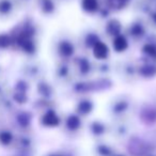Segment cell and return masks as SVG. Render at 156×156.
Instances as JSON below:
<instances>
[{
  "label": "cell",
  "mask_w": 156,
  "mask_h": 156,
  "mask_svg": "<svg viewBox=\"0 0 156 156\" xmlns=\"http://www.w3.org/2000/svg\"><path fill=\"white\" fill-rule=\"evenodd\" d=\"M107 54H108V49H107V47L103 43L96 44L95 48H94V55H95V57H98V58H100V59H103L107 56Z\"/></svg>",
  "instance_id": "obj_1"
},
{
  "label": "cell",
  "mask_w": 156,
  "mask_h": 156,
  "mask_svg": "<svg viewBox=\"0 0 156 156\" xmlns=\"http://www.w3.org/2000/svg\"><path fill=\"white\" fill-rule=\"evenodd\" d=\"M58 118L57 115H55L54 112H48L44 115V119H43V122L45 125H48V126H54V125H57L58 124Z\"/></svg>",
  "instance_id": "obj_2"
},
{
  "label": "cell",
  "mask_w": 156,
  "mask_h": 156,
  "mask_svg": "<svg viewBox=\"0 0 156 156\" xmlns=\"http://www.w3.org/2000/svg\"><path fill=\"white\" fill-rule=\"evenodd\" d=\"M13 140V136L10 132L8 130H2L0 132V143L3 145H8L12 142Z\"/></svg>",
  "instance_id": "obj_3"
},
{
  "label": "cell",
  "mask_w": 156,
  "mask_h": 156,
  "mask_svg": "<svg viewBox=\"0 0 156 156\" xmlns=\"http://www.w3.org/2000/svg\"><path fill=\"white\" fill-rule=\"evenodd\" d=\"M127 46V43H126V40L124 39L123 37H118L115 39V43H113V47L118 50V51H122L124 50Z\"/></svg>",
  "instance_id": "obj_4"
},
{
  "label": "cell",
  "mask_w": 156,
  "mask_h": 156,
  "mask_svg": "<svg viewBox=\"0 0 156 156\" xmlns=\"http://www.w3.org/2000/svg\"><path fill=\"white\" fill-rule=\"evenodd\" d=\"M12 9V5L9 0H0V14H8Z\"/></svg>",
  "instance_id": "obj_5"
},
{
  "label": "cell",
  "mask_w": 156,
  "mask_h": 156,
  "mask_svg": "<svg viewBox=\"0 0 156 156\" xmlns=\"http://www.w3.org/2000/svg\"><path fill=\"white\" fill-rule=\"evenodd\" d=\"M98 7L95 0H85L83 1V8L88 11H94Z\"/></svg>",
  "instance_id": "obj_6"
},
{
  "label": "cell",
  "mask_w": 156,
  "mask_h": 156,
  "mask_svg": "<svg viewBox=\"0 0 156 156\" xmlns=\"http://www.w3.org/2000/svg\"><path fill=\"white\" fill-rule=\"evenodd\" d=\"M10 43V40L9 37H8V35L5 34H1L0 35V46L1 47H5V46H8Z\"/></svg>",
  "instance_id": "obj_7"
},
{
  "label": "cell",
  "mask_w": 156,
  "mask_h": 156,
  "mask_svg": "<svg viewBox=\"0 0 156 156\" xmlns=\"http://www.w3.org/2000/svg\"><path fill=\"white\" fill-rule=\"evenodd\" d=\"M78 123H79V122H78V120L76 119L75 117L71 118L69 121V125L71 126V128H76L78 126Z\"/></svg>",
  "instance_id": "obj_8"
}]
</instances>
